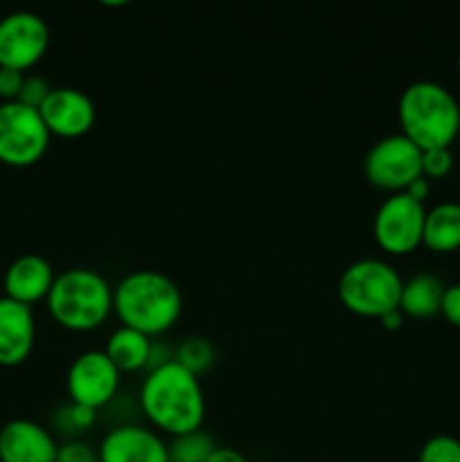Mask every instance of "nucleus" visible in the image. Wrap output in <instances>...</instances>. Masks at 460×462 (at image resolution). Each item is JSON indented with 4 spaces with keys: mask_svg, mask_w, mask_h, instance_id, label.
I'll return each instance as SVG.
<instances>
[{
    "mask_svg": "<svg viewBox=\"0 0 460 462\" xmlns=\"http://www.w3.org/2000/svg\"><path fill=\"white\" fill-rule=\"evenodd\" d=\"M138 404L144 418L171 438L197 431L206 420L201 382L176 359L147 370L140 383Z\"/></svg>",
    "mask_w": 460,
    "mask_h": 462,
    "instance_id": "nucleus-1",
    "label": "nucleus"
},
{
    "mask_svg": "<svg viewBox=\"0 0 460 462\" xmlns=\"http://www.w3.org/2000/svg\"><path fill=\"white\" fill-rule=\"evenodd\" d=\"M113 311L126 328L147 337H161L179 323L183 293L167 273L152 269L131 271L113 287Z\"/></svg>",
    "mask_w": 460,
    "mask_h": 462,
    "instance_id": "nucleus-2",
    "label": "nucleus"
},
{
    "mask_svg": "<svg viewBox=\"0 0 460 462\" xmlns=\"http://www.w3.org/2000/svg\"><path fill=\"white\" fill-rule=\"evenodd\" d=\"M401 134L422 152L451 147L460 134V104L446 86L419 79L406 86L397 102Z\"/></svg>",
    "mask_w": 460,
    "mask_h": 462,
    "instance_id": "nucleus-3",
    "label": "nucleus"
},
{
    "mask_svg": "<svg viewBox=\"0 0 460 462\" xmlns=\"http://www.w3.org/2000/svg\"><path fill=\"white\" fill-rule=\"evenodd\" d=\"M48 311L70 332H93L113 311V287L99 271L68 269L57 273L48 298Z\"/></svg>",
    "mask_w": 460,
    "mask_h": 462,
    "instance_id": "nucleus-4",
    "label": "nucleus"
},
{
    "mask_svg": "<svg viewBox=\"0 0 460 462\" xmlns=\"http://www.w3.org/2000/svg\"><path fill=\"white\" fill-rule=\"evenodd\" d=\"M401 287L404 280L391 262L363 257L345 266L338 278V300L352 314L382 319L400 307Z\"/></svg>",
    "mask_w": 460,
    "mask_h": 462,
    "instance_id": "nucleus-5",
    "label": "nucleus"
},
{
    "mask_svg": "<svg viewBox=\"0 0 460 462\" xmlns=\"http://www.w3.org/2000/svg\"><path fill=\"white\" fill-rule=\"evenodd\" d=\"M52 134L39 108L23 102H0V162L32 167L45 156Z\"/></svg>",
    "mask_w": 460,
    "mask_h": 462,
    "instance_id": "nucleus-6",
    "label": "nucleus"
},
{
    "mask_svg": "<svg viewBox=\"0 0 460 462\" xmlns=\"http://www.w3.org/2000/svg\"><path fill=\"white\" fill-rule=\"evenodd\" d=\"M365 179L383 192H404L422 176V149L404 134H391L377 140L365 153Z\"/></svg>",
    "mask_w": 460,
    "mask_h": 462,
    "instance_id": "nucleus-7",
    "label": "nucleus"
},
{
    "mask_svg": "<svg viewBox=\"0 0 460 462\" xmlns=\"http://www.w3.org/2000/svg\"><path fill=\"white\" fill-rule=\"evenodd\" d=\"M424 219L427 208L424 203L410 199L406 192L391 194L383 199L373 219V235L379 248L392 255H406L422 246Z\"/></svg>",
    "mask_w": 460,
    "mask_h": 462,
    "instance_id": "nucleus-8",
    "label": "nucleus"
},
{
    "mask_svg": "<svg viewBox=\"0 0 460 462\" xmlns=\"http://www.w3.org/2000/svg\"><path fill=\"white\" fill-rule=\"evenodd\" d=\"M50 48V27L43 16L27 9L0 18V68L30 70Z\"/></svg>",
    "mask_w": 460,
    "mask_h": 462,
    "instance_id": "nucleus-9",
    "label": "nucleus"
},
{
    "mask_svg": "<svg viewBox=\"0 0 460 462\" xmlns=\"http://www.w3.org/2000/svg\"><path fill=\"white\" fill-rule=\"evenodd\" d=\"M122 373L104 350H86L68 365L66 388L70 402L88 409H102L115 400Z\"/></svg>",
    "mask_w": 460,
    "mask_h": 462,
    "instance_id": "nucleus-10",
    "label": "nucleus"
},
{
    "mask_svg": "<svg viewBox=\"0 0 460 462\" xmlns=\"http://www.w3.org/2000/svg\"><path fill=\"white\" fill-rule=\"evenodd\" d=\"M39 113L50 134L59 138H79L88 134L97 117L93 99L72 86H57L50 90L45 102L39 106Z\"/></svg>",
    "mask_w": 460,
    "mask_h": 462,
    "instance_id": "nucleus-11",
    "label": "nucleus"
},
{
    "mask_svg": "<svg viewBox=\"0 0 460 462\" xmlns=\"http://www.w3.org/2000/svg\"><path fill=\"white\" fill-rule=\"evenodd\" d=\"M97 456L99 462H170L167 442L153 429L131 422L104 433Z\"/></svg>",
    "mask_w": 460,
    "mask_h": 462,
    "instance_id": "nucleus-12",
    "label": "nucleus"
},
{
    "mask_svg": "<svg viewBox=\"0 0 460 462\" xmlns=\"http://www.w3.org/2000/svg\"><path fill=\"white\" fill-rule=\"evenodd\" d=\"M57 449L52 431L34 420H9L0 429V462H54Z\"/></svg>",
    "mask_w": 460,
    "mask_h": 462,
    "instance_id": "nucleus-13",
    "label": "nucleus"
},
{
    "mask_svg": "<svg viewBox=\"0 0 460 462\" xmlns=\"http://www.w3.org/2000/svg\"><path fill=\"white\" fill-rule=\"evenodd\" d=\"M36 320L30 305L0 296V365L16 368L34 350Z\"/></svg>",
    "mask_w": 460,
    "mask_h": 462,
    "instance_id": "nucleus-14",
    "label": "nucleus"
},
{
    "mask_svg": "<svg viewBox=\"0 0 460 462\" xmlns=\"http://www.w3.org/2000/svg\"><path fill=\"white\" fill-rule=\"evenodd\" d=\"M54 278H57V273H54L48 257L39 255V253H23L5 271V296L32 307L34 302L48 298Z\"/></svg>",
    "mask_w": 460,
    "mask_h": 462,
    "instance_id": "nucleus-15",
    "label": "nucleus"
},
{
    "mask_svg": "<svg viewBox=\"0 0 460 462\" xmlns=\"http://www.w3.org/2000/svg\"><path fill=\"white\" fill-rule=\"evenodd\" d=\"M442 296H445V282L436 273L419 271L404 280L400 310L410 319H431V316L440 314Z\"/></svg>",
    "mask_w": 460,
    "mask_h": 462,
    "instance_id": "nucleus-16",
    "label": "nucleus"
},
{
    "mask_svg": "<svg viewBox=\"0 0 460 462\" xmlns=\"http://www.w3.org/2000/svg\"><path fill=\"white\" fill-rule=\"evenodd\" d=\"M152 343V337H147V334L120 325L106 338L104 352H106L108 359L115 364L120 373H138V370H147Z\"/></svg>",
    "mask_w": 460,
    "mask_h": 462,
    "instance_id": "nucleus-17",
    "label": "nucleus"
},
{
    "mask_svg": "<svg viewBox=\"0 0 460 462\" xmlns=\"http://www.w3.org/2000/svg\"><path fill=\"white\" fill-rule=\"evenodd\" d=\"M422 246L433 253H454L460 248V203L442 201L427 210Z\"/></svg>",
    "mask_w": 460,
    "mask_h": 462,
    "instance_id": "nucleus-18",
    "label": "nucleus"
},
{
    "mask_svg": "<svg viewBox=\"0 0 460 462\" xmlns=\"http://www.w3.org/2000/svg\"><path fill=\"white\" fill-rule=\"evenodd\" d=\"M215 449V438L203 431V429L183 433V436H174L171 442H167L170 462H207Z\"/></svg>",
    "mask_w": 460,
    "mask_h": 462,
    "instance_id": "nucleus-19",
    "label": "nucleus"
},
{
    "mask_svg": "<svg viewBox=\"0 0 460 462\" xmlns=\"http://www.w3.org/2000/svg\"><path fill=\"white\" fill-rule=\"evenodd\" d=\"M174 359L179 361L183 368H188L189 373L198 374L207 373V370L215 365L216 359V350L212 346V341L203 337H188L176 346L174 350Z\"/></svg>",
    "mask_w": 460,
    "mask_h": 462,
    "instance_id": "nucleus-20",
    "label": "nucleus"
},
{
    "mask_svg": "<svg viewBox=\"0 0 460 462\" xmlns=\"http://www.w3.org/2000/svg\"><path fill=\"white\" fill-rule=\"evenodd\" d=\"M95 420H97V411L75 404V402H68L54 415V427L61 433H66V436H79L81 431H88L93 427Z\"/></svg>",
    "mask_w": 460,
    "mask_h": 462,
    "instance_id": "nucleus-21",
    "label": "nucleus"
},
{
    "mask_svg": "<svg viewBox=\"0 0 460 462\" xmlns=\"http://www.w3.org/2000/svg\"><path fill=\"white\" fill-rule=\"evenodd\" d=\"M418 462H460V440L446 433L428 438L419 449Z\"/></svg>",
    "mask_w": 460,
    "mask_h": 462,
    "instance_id": "nucleus-22",
    "label": "nucleus"
},
{
    "mask_svg": "<svg viewBox=\"0 0 460 462\" xmlns=\"http://www.w3.org/2000/svg\"><path fill=\"white\" fill-rule=\"evenodd\" d=\"M454 170V153L449 147L427 149L422 152V176L431 179H445Z\"/></svg>",
    "mask_w": 460,
    "mask_h": 462,
    "instance_id": "nucleus-23",
    "label": "nucleus"
},
{
    "mask_svg": "<svg viewBox=\"0 0 460 462\" xmlns=\"http://www.w3.org/2000/svg\"><path fill=\"white\" fill-rule=\"evenodd\" d=\"M52 86L48 84V79L41 75H25V81H23L21 95H18V102L27 104L32 108H39L41 104L45 102V97L50 95Z\"/></svg>",
    "mask_w": 460,
    "mask_h": 462,
    "instance_id": "nucleus-24",
    "label": "nucleus"
},
{
    "mask_svg": "<svg viewBox=\"0 0 460 462\" xmlns=\"http://www.w3.org/2000/svg\"><path fill=\"white\" fill-rule=\"evenodd\" d=\"M54 462H99L97 449H93L86 442L70 438V440L61 442L57 449V460Z\"/></svg>",
    "mask_w": 460,
    "mask_h": 462,
    "instance_id": "nucleus-25",
    "label": "nucleus"
},
{
    "mask_svg": "<svg viewBox=\"0 0 460 462\" xmlns=\"http://www.w3.org/2000/svg\"><path fill=\"white\" fill-rule=\"evenodd\" d=\"M25 72L14 68H0V102H16L21 95Z\"/></svg>",
    "mask_w": 460,
    "mask_h": 462,
    "instance_id": "nucleus-26",
    "label": "nucleus"
},
{
    "mask_svg": "<svg viewBox=\"0 0 460 462\" xmlns=\"http://www.w3.org/2000/svg\"><path fill=\"white\" fill-rule=\"evenodd\" d=\"M440 314L449 320L454 328L460 329V282L445 287V296H442Z\"/></svg>",
    "mask_w": 460,
    "mask_h": 462,
    "instance_id": "nucleus-27",
    "label": "nucleus"
},
{
    "mask_svg": "<svg viewBox=\"0 0 460 462\" xmlns=\"http://www.w3.org/2000/svg\"><path fill=\"white\" fill-rule=\"evenodd\" d=\"M404 192L409 194L410 199H415V201L424 203L428 199V194H431V180H428L427 176H419V179H415Z\"/></svg>",
    "mask_w": 460,
    "mask_h": 462,
    "instance_id": "nucleus-28",
    "label": "nucleus"
},
{
    "mask_svg": "<svg viewBox=\"0 0 460 462\" xmlns=\"http://www.w3.org/2000/svg\"><path fill=\"white\" fill-rule=\"evenodd\" d=\"M207 462H248L246 456L237 449H230V447H216L212 451V456L207 458Z\"/></svg>",
    "mask_w": 460,
    "mask_h": 462,
    "instance_id": "nucleus-29",
    "label": "nucleus"
},
{
    "mask_svg": "<svg viewBox=\"0 0 460 462\" xmlns=\"http://www.w3.org/2000/svg\"><path fill=\"white\" fill-rule=\"evenodd\" d=\"M404 319H406V316L401 314V310H400V307H397V310H392V311H388V314H383L379 320H382V325L386 329H400L401 323H404Z\"/></svg>",
    "mask_w": 460,
    "mask_h": 462,
    "instance_id": "nucleus-30",
    "label": "nucleus"
},
{
    "mask_svg": "<svg viewBox=\"0 0 460 462\" xmlns=\"http://www.w3.org/2000/svg\"><path fill=\"white\" fill-rule=\"evenodd\" d=\"M455 66H458V72H460V52H458V57H455Z\"/></svg>",
    "mask_w": 460,
    "mask_h": 462,
    "instance_id": "nucleus-31",
    "label": "nucleus"
}]
</instances>
